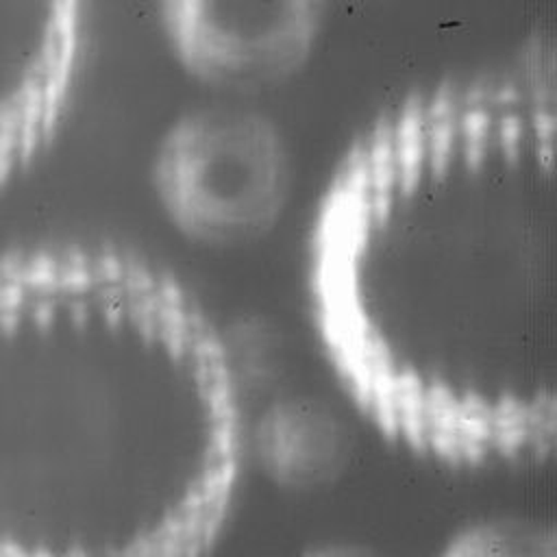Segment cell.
<instances>
[{
	"label": "cell",
	"instance_id": "cell-1",
	"mask_svg": "<svg viewBox=\"0 0 557 557\" xmlns=\"http://www.w3.org/2000/svg\"><path fill=\"white\" fill-rule=\"evenodd\" d=\"M557 41L374 115L344 148L307 237L329 363L387 437L455 466L553 453Z\"/></svg>",
	"mask_w": 557,
	"mask_h": 557
},
{
	"label": "cell",
	"instance_id": "cell-2",
	"mask_svg": "<svg viewBox=\"0 0 557 557\" xmlns=\"http://www.w3.org/2000/svg\"><path fill=\"white\" fill-rule=\"evenodd\" d=\"M244 455L202 305L104 244L0 255V557H205Z\"/></svg>",
	"mask_w": 557,
	"mask_h": 557
},
{
	"label": "cell",
	"instance_id": "cell-3",
	"mask_svg": "<svg viewBox=\"0 0 557 557\" xmlns=\"http://www.w3.org/2000/svg\"><path fill=\"white\" fill-rule=\"evenodd\" d=\"M152 187L185 237L207 246L244 244L270 231L285 211L289 148L263 113L233 107L191 111L159 139Z\"/></svg>",
	"mask_w": 557,
	"mask_h": 557
},
{
	"label": "cell",
	"instance_id": "cell-4",
	"mask_svg": "<svg viewBox=\"0 0 557 557\" xmlns=\"http://www.w3.org/2000/svg\"><path fill=\"white\" fill-rule=\"evenodd\" d=\"M159 24L178 63L220 87H265L298 74L324 26L320 2L185 0L159 9Z\"/></svg>",
	"mask_w": 557,
	"mask_h": 557
},
{
	"label": "cell",
	"instance_id": "cell-5",
	"mask_svg": "<svg viewBox=\"0 0 557 557\" xmlns=\"http://www.w3.org/2000/svg\"><path fill=\"white\" fill-rule=\"evenodd\" d=\"M74 2H0V187L57 135L83 65Z\"/></svg>",
	"mask_w": 557,
	"mask_h": 557
},
{
	"label": "cell",
	"instance_id": "cell-6",
	"mask_svg": "<svg viewBox=\"0 0 557 557\" xmlns=\"http://www.w3.org/2000/svg\"><path fill=\"white\" fill-rule=\"evenodd\" d=\"M255 453L263 472L283 487H318L335 479L350 453L344 422L320 400L285 398L257 424Z\"/></svg>",
	"mask_w": 557,
	"mask_h": 557
},
{
	"label": "cell",
	"instance_id": "cell-7",
	"mask_svg": "<svg viewBox=\"0 0 557 557\" xmlns=\"http://www.w3.org/2000/svg\"><path fill=\"white\" fill-rule=\"evenodd\" d=\"M440 557H555V535L540 522L494 518L459 531Z\"/></svg>",
	"mask_w": 557,
	"mask_h": 557
},
{
	"label": "cell",
	"instance_id": "cell-8",
	"mask_svg": "<svg viewBox=\"0 0 557 557\" xmlns=\"http://www.w3.org/2000/svg\"><path fill=\"white\" fill-rule=\"evenodd\" d=\"M300 557H376V555L361 546H352V544H324V546L307 550Z\"/></svg>",
	"mask_w": 557,
	"mask_h": 557
}]
</instances>
